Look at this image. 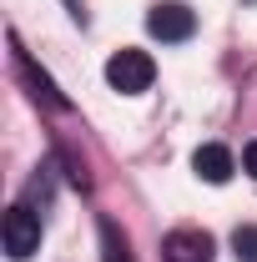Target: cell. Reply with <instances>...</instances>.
<instances>
[{"label":"cell","instance_id":"obj_1","mask_svg":"<svg viewBox=\"0 0 257 262\" xmlns=\"http://www.w3.org/2000/svg\"><path fill=\"white\" fill-rule=\"evenodd\" d=\"M106 81H111V91H121V96H141L152 81H157V66L146 51H116L111 61H106Z\"/></svg>","mask_w":257,"mask_h":262},{"label":"cell","instance_id":"obj_2","mask_svg":"<svg viewBox=\"0 0 257 262\" xmlns=\"http://www.w3.org/2000/svg\"><path fill=\"white\" fill-rule=\"evenodd\" d=\"M35 247H40V217L31 207H10L5 212V252L15 262H26Z\"/></svg>","mask_w":257,"mask_h":262},{"label":"cell","instance_id":"obj_3","mask_svg":"<svg viewBox=\"0 0 257 262\" xmlns=\"http://www.w3.org/2000/svg\"><path fill=\"white\" fill-rule=\"evenodd\" d=\"M161 257L166 262H212L217 247H212V237L202 227H177V232L161 237Z\"/></svg>","mask_w":257,"mask_h":262},{"label":"cell","instance_id":"obj_4","mask_svg":"<svg viewBox=\"0 0 257 262\" xmlns=\"http://www.w3.org/2000/svg\"><path fill=\"white\" fill-rule=\"evenodd\" d=\"M146 31L157 35V40H187L197 31V15L182 0H161V5H152V15H146Z\"/></svg>","mask_w":257,"mask_h":262},{"label":"cell","instance_id":"obj_5","mask_svg":"<svg viewBox=\"0 0 257 262\" xmlns=\"http://www.w3.org/2000/svg\"><path fill=\"white\" fill-rule=\"evenodd\" d=\"M192 166H197V177H202V182L222 187L227 177H232V151L217 146V141H207V146H197V151H192Z\"/></svg>","mask_w":257,"mask_h":262},{"label":"cell","instance_id":"obj_6","mask_svg":"<svg viewBox=\"0 0 257 262\" xmlns=\"http://www.w3.org/2000/svg\"><path fill=\"white\" fill-rule=\"evenodd\" d=\"M101 257H106V262H131L126 232L116 227V222H101Z\"/></svg>","mask_w":257,"mask_h":262},{"label":"cell","instance_id":"obj_7","mask_svg":"<svg viewBox=\"0 0 257 262\" xmlns=\"http://www.w3.org/2000/svg\"><path fill=\"white\" fill-rule=\"evenodd\" d=\"M232 247H237V262H257V227H237Z\"/></svg>","mask_w":257,"mask_h":262},{"label":"cell","instance_id":"obj_8","mask_svg":"<svg viewBox=\"0 0 257 262\" xmlns=\"http://www.w3.org/2000/svg\"><path fill=\"white\" fill-rule=\"evenodd\" d=\"M242 166H247V171L257 177V141H247V151H242Z\"/></svg>","mask_w":257,"mask_h":262}]
</instances>
